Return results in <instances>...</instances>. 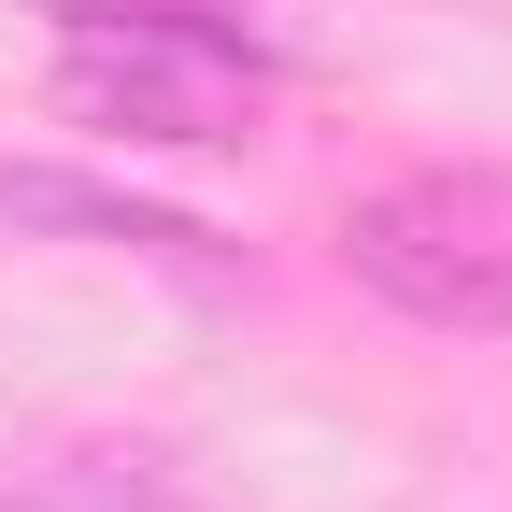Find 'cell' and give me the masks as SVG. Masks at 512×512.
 <instances>
[{"instance_id":"3957f363","label":"cell","mask_w":512,"mask_h":512,"mask_svg":"<svg viewBox=\"0 0 512 512\" xmlns=\"http://www.w3.org/2000/svg\"><path fill=\"white\" fill-rule=\"evenodd\" d=\"M0 512H185V470L157 456V441H86V456L0 484Z\"/></svg>"},{"instance_id":"7a4b0ae2","label":"cell","mask_w":512,"mask_h":512,"mask_svg":"<svg viewBox=\"0 0 512 512\" xmlns=\"http://www.w3.org/2000/svg\"><path fill=\"white\" fill-rule=\"evenodd\" d=\"M342 271L413 328H512V171H413L342 214Z\"/></svg>"},{"instance_id":"6da1fadb","label":"cell","mask_w":512,"mask_h":512,"mask_svg":"<svg viewBox=\"0 0 512 512\" xmlns=\"http://www.w3.org/2000/svg\"><path fill=\"white\" fill-rule=\"evenodd\" d=\"M57 15V100L128 143H242L271 100V57L228 0H43Z\"/></svg>"},{"instance_id":"277c9868","label":"cell","mask_w":512,"mask_h":512,"mask_svg":"<svg viewBox=\"0 0 512 512\" xmlns=\"http://www.w3.org/2000/svg\"><path fill=\"white\" fill-rule=\"evenodd\" d=\"M0 214H15V228H86V242H143V256H214L185 214L100 200V185H57V171H0Z\"/></svg>"}]
</instances>
